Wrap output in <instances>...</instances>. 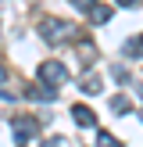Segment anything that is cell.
<instances>
[{"instance_id":"5b68a950","label":"cell","mask_w":143,"mask_h":147,"mask_svg":"<svg viewBox=\"0 0 143 147\" xmlns=\"http://www.w3.org/2000/svg\"><path fill=\"white\" fill-rule=\"evenodd\" d=\"M54 97H57V93L50 90L47 83H43V86H32V90H29V100H54Z\"/></svg>"},{"instance_id":"8fae6325","label":"cell","mask_w":143,"mask_h":147,"mask_svg":"<svg viewBox=\"0 0 143 147\" xmlns=\"http://www.w3.org/2000/svg\"><path fill=\"white\" fill-rule=\"evenodd\" d=\"M111 108H114V111H129V97H114Z\"/></svg>"},{"instance_id":"8992f818","label":"cell","mask_w":143,"mask_h":147,"mask_svg":"<svg viewBox=\"0 0 143 147\" xmlns=\"http://www.w3.org/2000/svg\"><path fill=\"white\" fill-rule=\"evenodd\" d=\"M125 54H129V57H140V54H143V32L136 36V40H125Z\"/></svg>"},{"instance_id":"6da1fadb","label":"cell","mask_w":143,"mask_h":147,"mask_svg":"<svg viewBox=\"0 0 143 147\" xmlns=\"http://www.w3.org/2000/svg\"><path fill=\"white\" fill-rule=\"evenodd\" d=\"M39 36L57 47V43H68L72 36H75V29H72L68 22H61V18H43L39 22Z\"/></svg>"},{"instance_id":"52a82bcc","label":"cell","mask_w":143,"mask_h":147,"mask_svg":"<svg viewBox=\"0 0 143 147\" xmlns=\"http://www.w3.org/2000/svg\"><path fill=\"white\" fill-rule=\"evenodd\" d=\"M90 18L97 22V25H104V22L111 18V7H93V11H90Z\"/></svg>"},{"instance_id":"9c48e42d","label":"cell","mask_w":143,"mask_h":147,"mask_svg":"<svg viewBox=\"0 0 143 147\" xmlns=\"http://www.w3.org/2000/svg\"><path fill=\"white\" fill-rule=\"evenodd\" d=\"M97 147H122V144L114 140L111 133H97Z\"/></svg>"},{"instance_id":"4fadbf2b","label":"cell","mask_w":143,"mask_h":147,"mask_svg":"<svg viewBox=\"0 0 143 147\" xmlns=\"http://www.w3.org/2000/svg\"><path fill=\"white\" fill-rule=\"evenodd\" d=\"M4 79H7V68H4V65H0V83H4Z\"/></svg>"},{"instance_id":"277c9868","label":"cell","mask_w":143,"mask_h":147,"mask_svg":"<svg viewBox=\"0 0 143 147\" xmlns=\"http://www.w3.org/2000/svg\"><path fill=\"white\" fill-rule=\"evenodd\" d=\"M72 119H75V122H79V126H82V129H90L97 115H93V111H90V108H86V104H75V108H72Z\"/></svg>"},{"instance_id":"30bf717a","label":"cell","mask_w":143,"mask_h":147,"mask_svg":"<svg viewBox=\"0 0 143 147\" xmlns=\"http://www.w3.org/2000/svg\"><path fill=\"white\" fill-rule=\"evenodd\" d=\"M72 4H75V7H79V11H86V14H90V11H93V7H97V4H100V0H72Z\"/></svg>"},{"instance_id":"7c38bea8","label":"cell","mask_w":143,"mask_h":147,"mask_svg":"<svg viewBox=\"0 0 143 147\" xmlns=\"http://www.w3.org/2000/svg\"><path fill=\"white\" fill-rule=\"evenodd\" d=\"M118 4H122V7H136V0H118Z\"/></svg>"},{"instance_id":"3957f363","label":"cell","mask_w":143,"mask_h":147,"mask_svg":"<svg viewBox=\"0 0 143 147\" xmlns=\"http://www.w3.org/2000/svg\"><path fill=\"white\" fill-rule=\"evenodd\" d=\"M11 133H14V140H29V136L39 133V122L32 115H14L11 119Z\"/></svg>"},{"instance_id":"7a4b0ae2","label":"cell","mask_w":143,"mask_h":147,"mask_svg":"<svg viewBox=\"0 0 143 147\" xmlns=\"http://www.w3.org/2000/svg\"><path fill=\"white\" fill-rule=\"evenodd\" d=\"M64 79H68V68H64L61 61H43V65H39V83H47V86H61Z\"/></svg>"},{"instance_id":"ba28073f","label":"cell","mask_w":143,"mask_h":147,"mask_svg":"<svg viewBox=\"0 0 143 147\" xmlns=\"http://www.w3.org/2000/svg\"><path fill=\"white\" fill-rule=\"evenodd\" d=\"M82 90H86V93H100V79H97V76H86V79H82Z\"/></svg>"}]
</instances>
